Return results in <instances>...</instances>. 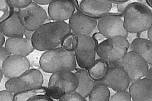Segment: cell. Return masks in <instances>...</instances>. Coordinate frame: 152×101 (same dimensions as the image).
Wrapping results in <instances>:
<instances>
[{"label":"cell","instance_id":"cell-6","mask_svg":"<svg viewBox=\"0 0 152 101\" xmlns=\"http://www.w3.org/2000/svg\"><path fill=\"white\" fill-rule=\"evenodd\" d=\"M43 82L44 79L42 72L38 69H31L18 77L8 79L5 84V87L15 94L41 87Z\"/></svg>","mask_w":152,"mask_h":101},{"label":"cell","instance_id":"cell-22","mask_svg":"<svg viewBox=\"0 0 152 101\" xmlns=\"http://www.w3.org/2000/svg\"><path fill=\"white\" fill-rule=\"evenodd\" d=\"M88 97L90 101H108L110 98L109 87L102 82H96Z\"/></svg>","mask_w":152,"mask_h":101},{"label":"cell","instance_id":"cell-32","mask_svg":"<svg viewBox=\"0 0 152 101\" xmlns=\"http://www.w3.org/2000/svg\"><path fill=\"white\" fill-rule=\"evenodd\" d=\"M96 45H97L98 44H99L100 43H101L102 42H103L104 40H105L106 39V38L100 32H96L93 34V35L92 36Z\"/></svg>","mask_w":152,"mask_h":101},{"label":"cell","instance_id":"cell-13","mask_svg":"<svg viewBox=\"0 0 152 101\" xmlns=\"http://www.w3.org/2000/svg\"><path fill=\"white\" fill-rule=\"evenodd\" d=\"M1 69L4 76L8 79L20 76L30 69L28 59L23 56L11 54L1 64Z\"/></svg>","mask_w":152,"mask_h":101},{"label":"cell","instance_id":"cell-33","mask_svg":"<svg viewBox=\"0 0 152 101\" xmlns=\"http://www.w3.org/2000/svg\"><path fill=\"white\" fill-rule=\"evenodd\" d=\"M33 1L38 4L39 5H49L52 1V0H33Z\"/></svg>","mask_w":152,"mask_h":101},{"label":"cell","instance_id":"cell-14","mask_svg":"<svg viewBox=\"0 0 152 101\" xmlns=\"http://www.w3.org/2000/svg\"><path fill=\"white\" fill-rule=\"evenodd\" d=\"M68 24L72 32L90 35L97 25V21L78 10L69 19Z\"/></svg>","mask_w":152,"mask_h":101},{"label":"cell","instance_id":"cell-30","mask_svg":"<svg viewBox=\"0 0 152 101\" xmlns=\"http://www.w3.org/2000/svg\"><path fill=\"white\" fill-rule=\"evenodd\" d=\"M53 99L48 94H42L30 98L28 101H53Z\"/></svg>","mask_w":152,"mask_h":101},{"label":"cell","instance_id":"cell-2","mask_svg":"<svg viewBox=\"0 0 152 101\" xmlns=\"http://www.w3.org/2000/svg\"><path fill=\"white\" fill-rule=\"evenodd\" d=\"M124 27L130 34L147 30L152 24V8L145 3L132 1L123 12Z\"/></svg>","mask_w":152,"mask_h":101},{"label":"cell","instance_id":"cell-3","mask_svg":"<svg viewBox=\"0 0 152 101\" xmlns=\"http://www.w3.org/2000/svg\"><path fill=\"white\" fill-rule=\"evenodd\" d=\"M74 51L61 47L45 51L39 60L41 69L48 73L62 71H74L77 67Z\"/></svg>","mask_w":152,"mask_h":101},{"label":"cell","instance_id":"cell-37","mask_svg":"<svg viewBox=\"0 0 152 101\" xmlns=\"http://www.w3.org/2000/svg\"><path fill=\"white\" fill-rule=\"evenodd\" d=\"M145 77L152 79V66H151V67L148 68V70L147 71V74H146Z\"/></svg>","mask_w":152,"mask_h":101},{"label":"cell","instance_id":"cell-8","mask_svg":"<svg viewBox=\"0 0 152 101\" xmlns=\"http://www.w3.org/2000/svg\"><path fill=\"white\" fill-rule=\"evenodd\" d=\"M18 12L20 20L27 30L35 31L48 19L46 11L33 1L26 6L18 9Z\"/></svg>","mask_w":152,"mask_h":101},{"label":"cell","instance_id":"cell-5","mask_svg":"<svg viewBox=\"0 0 152 101\" xmlns=\"http://www.w3.org/2000/svg\"><path fill=\"white\" fill-rule=\"evenodd\" d=\"M78 85V78L72 71H62L52 73L47 90L53 99L59 100L65 93L75 91Z\"/></svg>","mask_w":152,"mask_h":101},{"label":"cell","instance_id":"cell-4","mask_svg":"<svg viewBox=\"0 0 152 101\" xmlns=\"http://www.w3.org/2000/svg\"><path fill=\"white\" fill-rule=\"evenodd\" d=\"M130 47L126 38L116 35L106 38L96 46V53L110 66H121V61Z\"/></svg>","mask_w":152,"mask_h":101},{"label":"cell","instance_id":"cell-34","mask_svg":"<svg viewBox=\"0 0 152 101\" xmlns=\"http://www.w3.org/2000/svg\"><path fill=\"white\" fill-rule=\"evenodd\" d=\"M34 32L33 31H30V30H26L25 31V33H24V36L26 38H28V39H30V40H31L32 38V37H33V35L34 34Z\"/></svg>","mask_w":152,"mask_h":101},{"label":"cell","instance_id":"cell-1","mask_svg":"<svg viewBox=\"0 0 152 101\" xmlns=\"http://www.w3.org/2000/svg\"><path fill=\"white\" fill-rule=\"evenodd\" d=\"M71 32L69 24L65 21H53L43 24L37 29L31 41L35 50L45 51L58 47Z\"/></svg>","mask_w":152,"mask_h":101},{"label":"cell","instance_id":"cell-11","mask_svg":"<svg viewBox=\"0 0 152 101\" xmlns=\"http://www.w3.org/2000/svg\"><path fill=\"white\" fill-rule=\"evenodd\" d=\"M115 92L126 90L131 83L130 79L121 66H110L105 77L101 80Z\"/></svg>","mask_w":152,"mask_h":101},{"label":"cell","instance_id":"cell-17","mask_svg":"<svg viewBox=\"0 0 152 101\" xmlns=\"http://www.w3.org/2000/svg\"><path fill=\"white\" fill-rule=\"evenodd\" d=\"M129 92L134 101H152V79L144 77L131 83Z\"/></svg>","mask_w":152,"mask_h":101},{"label":"cell","instance_id":"cell-9","mask_svg":"<svg viewBox=\"0 0 152 101\" xmlns=\"http://www.w3.org/2000/svg\"><path fill=\"white\" fill-rule=\"evenodd\" d=\"M121 66L128 74L131 83L145 77L148 64L138 53L131 50L123 57Z\"/></svg>","mask_w":152,"mask_h":101},{"label":"cell","instance_id":"cell-31","mask_svg":"<svg viewBox=\"0 0 152 101\" xmlns=\"http://www.w3.org/2000/svg\"><path fill=\"white\" fill-rule=\"evenodd\" d=\"M11 54L9 52V51L5 47L1 46L0 48V61L1 64L3 63V62L10 56Z\"/></svg>","mask_w":152,"mask_h":101},{"label":"cell","instance_id":"cell-35","mask_svg":"<svg viewBox=\"0 0 152 101\" xmlns=\"http://www.w3.org/2000/svg\"><path fill=\"white\" fill-rule=\"evenodd\" d=\"M147 37L148 40L152 41V24L151 25L149 29L147 30Z\"/></svg>","mask_w":152,"mask_h":101},{"label":"cell","instance_id":"cell-18","mask_svg":"<svg viewBox=\"0 0 152 101\" xmlns=\"http://www.w3.org/2000/svg\"><path fill=\"white\" fill-rule=\"evenodd\" d=\"M5 47L11 54L25 57L35 50L31 40L23 37H9L5 41Z\"/></svg>","mask_w":152,"mask_h":101},{"label":"cell","instance_id":"cell-23","mask_svg":"<svg viewBox=\"0 0 152 101\" xmlns=\"http://www.w3.org/2000/svg\"><path fill=\"white\" fill-rule=\"evenodd\" d=\"M42 94H48L47 87H39L34 89H28L25 91L18 92L14 94V101H25L28 100L37 95Z\"/></svg>","mask_w":152,"mask_h":101},{"label":"cell","instance_id":"cell-38","mask_svg":"<svg viewBox=\"0 0 152 101\" xmlns=\"http://www.w3.org/2000/svg\"><path fill=\"white\" fill-rule=\"evenodd\" d=\"M112 3H115V4H122V3H124V2H128L130 0H110Z\"/></svg>","mask_w":152,"mask_h":101},{"label":"cell","instance_id":"cell-20","mask_svg":"<svg viewBox=\"0 0 152 101\" xmlns=\"http://www.w3.org/2000/svg\"><path fill=\"white\" fill-rule=\"evenodd\" d=\"M74 72L78 78V85L76 90L83 97H87L93 89L96 82L89 75L87 70L83 68H76Z\"/></svg>","mask_w":152,"mask_h":101},{"label":"cell","instance_id":"cell-39","mask_svg":"<svg viewBox=\"0 0 152 101\" xmlns=\"http://www.w3.org/2000/svg\"><path fill=\"white\" fill-rule=\"evenodd\" d=\"M145 2L148 6L152 8V0H145Z\"/></svg>","mask_w":152,"mask_h":101},{"label":"cell","instance_id":"cell-12","mask_svg":"<svg viewBox=\"0 0 152 101\" xmlns=\"http://www.w3.org/2000/svg\"><path fill=\"white\" fill-rule=\"evenodd\" d=\"M75 0H52L48 8V15L53 21H65L69 19L79 5ZM79 10V9H78Z\"/></svg>","mask_w":152,"mask_h":101},{"label":"cell","instance_id":"cell-19","mask_svg":"<svg viewBox=\"0 0 152 101\" xmlns=\"http://www.w3.org/2000/svg\"><path fill=\"white\" fill-rule=\"evenodd\" d=\"M129 48L140 54L148 64L152 66V41L148 38L136 37L130 43Z\"/></svg>","mask_w":152,"mask_h":101},{"label":"cell","instance_id":"cell-36","mask_svg":"<svg viewBox=\"0 0 152 101\" xmlns=\"http://www.w3.org/2000/svg\"><path fill=\"white\" fill-rule=\"evenodd\" d=\"M0 35H1V37H0V41H1V46H3L4 44H5V35H4V34L1 32H0Z\"/></svg>","mask_w":152,"mask_h":101},{"label":"cell","instance_id":"cell-15","mask_svg":"<svg viewBox=\"0 0 152 101\" xmlns=\"http://www.w3.org/2000/svg\"><path fill=\"white\" fill-rule=\"evenodd\" d=\"M18 11L12 8L8 16L0 21V31L7 37H23L26 31Z\"/></svg>","mask_w":152,"mask_h":101},{"label":"cell","instance_id":"cell-26","mask_svg":"<svg viewBox=\"0 0 152 101\" xmlns=\"http://www.w3.org/2000/svg\"><path fill=\"white\" fill-rule=\"evenodd\" d=\"M132 100L131 94L129 92L125 90H121L116 92L110 98V101H117V100H126L130 101Z\"/></svg>","mask_w":152,"mask_h":101},{"label":"cell","instance_id":"cell-24","mask_svg":"<svg viewBox=\"0 0 152 101\" xmlns=\"http://www.w3.org/2000/svg\"><path fill=\"white\" fill-rule=\"evenodd\" d=\"M78 41L77 34L71 32L63 40L61 44V47L71 51H74Z\"/></svg>","mask_w":152,"mask_h":101},{"label":"cell","instance_id":"cell-28","mask_svg":"<svg viewBox=\"0 0 152 101\" xmlns=\"http://www.w3.org/2000/svg\"><path fill=\"white\" fill-rule=\"evenodd\" d=\"M33 0H8L10 6L13 8L20 9L28 5Z\"/></svg>","mask_w":152,"mask_h":101},{"label":"cell","instance_id":"cell-27","mask_svg":"<svg viewBox=\"0 0 152 101\" xmlns=\"http://www.w3.org/2000/svg\"><path fill=\"white\" fill-rule=\"evenodd\" d=\"M13 8L10 6L8 0H0V11H1V18L0 21L7 18L11 10Z\"/></svg>","mask_w":152,"mask_h":101},{"label":"cell","instance_id":"cell-10","mask_svg":"<svg viewBox=\"0 0 152 101\" xmlns=\"http://www.w3.org/2000/svg\"><path fill=\"white\" fill-rule=\"evenodd\" d=\"M121 14H108L98 19L97 28L99 32L106 38L121 35L128 38L129 32L124 27V19Z\"/></svg>","mask_w":152,"mask_h":101},{"label":"cell","instance_id":"cell-40","mask_svg":"<svg viewBox=\"0 0 152 101\" xmlns=\"http://www.w3.org/2000/svg\"><path fill=\"white\" fill-rule=\"evenodd\" d=\"M137 1H139V2H144V3H145V0H136Z\"/></svg>","mask_w":152,"mask_h":101},{"label":"cell","instance_id":"cell-21","mask_svg":"<svg viewBox=\"0 0 152 101\" xmlns=\"http://www.w3.org/2000/svg\"><path fill=\"white\" fill-rule=\"evenodd\" d=\"M109 64L101 58L96 59L92 66L87 70L90 77L96 82L101 81L106 75Z\"/></svg>","mask_w":152,"mask_h":101},{"label":"cell","instance_id":"cell-16","mask_svg":"<svg viewBox=\"0 0 152 101\" xmlns=\"http://www.w3.org/2000/svg\"><path fill=\"white\" fill-rule=\"evenodd\" d=\"M112 7L110 0H82L78 9L90 17L99 19L108 14Z\"/></svg>","mask_w":152,"mask_h":101},{"label":"cell","instance_id":"cell-25","mask_svg":"<svg viewBox=\"0 0 152 101\" xmlns=\"http://www.w3.org/2000/svg\"><path fill=\"white\" fill-rule=\"evenodd\" d=\"M59 101H86V97L76 90L65 93L59 99Z\"/></svg>","mask_w":152,"mask_h":101},{"label":"cell","instance_id":"cell-29","mask_svg":"<svg viewBox=\"0 0 152 101\" xmlns=\"http://www.w3.org/2000/svg\"><path fill=\"white\" fill-rule=\"evenodd\" d=\"M14 97V93L7 89L0 92V101H12Z\"/></svg>","mask_w":152,"mask_h":101},{"label":"cell","instance_id":"cell-7","mask_svg":"<svg viewBox=\"0 0 152 101\" xmlns=\"http://www.w3.org/2000/svg\"><path fill=\"white\" fill-rule=\"evenodd\" d=\"M78 41L74 51L77 64L80 68L89 69L96 60V44L92 37L77 34Z\"/></svg>","mask_w":152,"mask_h":101}]
</instances>
